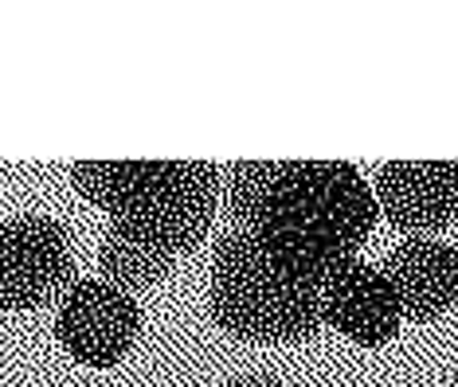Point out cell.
Segmentation results:
<instances>
[{
	"instance_id": "obj_4",
	"label": "cell",
	"mask_w": 458,
	"mask_h": 387,
	"mask_svg": "<svg viewBox=\"0 0 458 387\" xmlns=\"http://www.w3.org/2000/svg\"><path fill=\"white\" fill-rule=\"evenodd\" d=\"M75 282L71 235L51 215L0 223V309H39Z\"/></svg>"
},
{
	"instance_id": "obj_8",
	"label": "cell",
	"mask_w": 458,
	"mask_h": 387,
	"mask_svg": "<svg viewBox=\"0 0 458 387\" xmlns=\"http://www.w3.org/2000/svg\"><path fill=\"white\" fill-rule=\"evenodd\" d=\"M380 270L408 321H435L458 301V250L443 239H403Z\"/></svg>"
},
{
	"instance_id": "obj_1",
	"label": "cell",
	"mask_w": 458,
	"mask_h": 387,
	"mask_svg": "<svg viewBox=\"0 0 458 387\" xmlns=\"http://www.w3.org/2000/svg\"><path fill=\"white\" fill-rule=\"evenodd\" d=\"M227 212L294 274L326 282L357 263L377 227V200L345 161H235Z\"/></svg>"
},
{
	"instance_id": "obj_5",
	"label": "cell",
	"mask_w": 458,
	"mask_h": 387,
	"mask_svg": "<svg viewBox=\"0 0 458 387\" xmlns=\"http://www.w3.org/2000/svg\"><path fill=\"white\" fill-rule=\"evenodd\" d=\"M141 332V309L130 294L102 278H75L55 313L59 344L87 368H114L126 360Z\"/></svg>"
},
{
	"instance_id": "obj_7",
	"label": "cell",
	"mask_w": 458,
	"mask_h": 387,
	"mask_svg": "<svg viewBox=\"0 0 458 387\" xmlns=\"http://www.w3.org/2000/svg\"><path fill=\"white\" fill-rule=\"evenodd\" d=\"M321 325H333L357 341L360 349H380L395 341L403 325L400 298L380 266L372 263H349L321 286Z\"/></svg>"
},
{
	"instance_id": "obj_9",
	"label": "cell",
	"mask_w": 458,
	"mask_h": 387,
	"mask_svg": "<svg viewBox=\"0 0 458 387\" xmlns=\"http://www.w3.org/2000/svg\"><path fill=\"white\" fill-rule=\"evenodd\" d=\"M176 258L169 250H161L157 243H145V239L130 235L126 227H114L106 231V243L98 250V266H102V282L118 286L122 294H138V290H149L157 282L169 278Z\"/></svg>"
},
{
	"instance_id": "obj_2",
	"label": "cell",
	"mask_w": 458,
	"mask_h": 387,
	"mask_svg": "<svg viewBox=\"0 0 458 387\" xmlns=\"http://www.w3.org/2000/svg\"><path fill=\"white\" fill-rule=\"evenodd\" d=\"M71 184L114 227L169 255L200 247L220 204V169L208 161H79Z\"/></svg>"
},
{
	"instance_id": "obj_10",
	"label": "cell",
	"mask_w": 458,
	"mask_h": 387,
	"mask_svg": "<svg viewBox=\"0 0 458 387\" xmlns=\"http://www.w3.org/2000/svg\"><path fill=\"white\" fill-rule=\"evenodd\" d=\"M220 387H286V383L275 380V375H235V380H227Z\"/></svg>"
},
{
	"instance_id": "obj_6",
	"label": "cell",
	"mask_w": 458,
	"mask_h": 387,
	"mask_svg": "<svg viewBox=\"0 0 458 387\" xmlns=\"http://www.w3.org/2000/svg\"><path fill=\"white\" fill-rule=\"evenodd\" d=\"M372 200L400 235L435 239L458 219V161H388Z\"/></svg>"
},
{
	"instance_id": "obj_3",
	"label": "cell",
	"mask_w": 458,
	"mask_h": 387,
	"mask_svg": "<svg viewBox=\"0 0 458 387\" xmlns=\"http://www.w3.org/2000/svg\"><path fill=\"white\" fill-rule=\"evenodd\" d=\"M212 321L247 344H301L321 329V286L235 227L212 255Z\"/></svg>"
}]
</instances>
